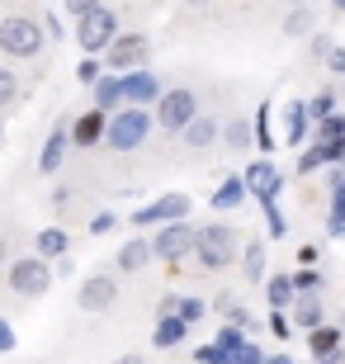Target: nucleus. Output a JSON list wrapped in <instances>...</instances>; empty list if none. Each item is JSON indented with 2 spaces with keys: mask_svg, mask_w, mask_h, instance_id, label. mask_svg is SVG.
I'll return each mask as SVG.
<instances>
[{
  "mask_svg": "<svg viewBox=\"0 0 345 364\" xmlns=\"http://www.w3.org/2000/svg\"><path fill=\"white\" fill-rule=\"evenodd\" d=\"M260 284H265L270 308H289V303H293V284H289V274H270V279H260Z\"/></svg>",
  "mask_w": 345,
  "mask_h": 364,
  "instance_id": "nucleus-27",
  "label": "nucleus"
},
{
  "mask_svg": "<svg viewBox=\"0 0 345 364\" xmlns=\"http://www.w3.org/2000/svg\"><path fill=\"white\" fill-rule=\"evenodd\" d=\"M67 147H71V133H67V123H57L53 133H48V142H43V151H38V176H57L62 161H67Z\"/></svg>",
  "mask_w": 345,
  "mask_h": 364,
  "instance_id": "nucleus-14",
  "label": "nucleus"
},
{
  "mask_svg": "<svg viewBox=\"0 0 345 364\" xmlns=\"http://www.w3.org/2000/svg\"><path fill=\"white\" fill-rule=\"evenodd\" d=\"M241 270H246V279H251V284L265 279V242H251L246 251H241Z\"/></svg>",
  "mask_w": 345,
  "mask_h": 364,
  "instance_id": "nucleus-26",
  "label": "nucleus"
},
{
  "mask_svg": "<svg viewBox=\"0 0 345 364\" xmlns=\"http://www.w3.org/2000/svg\"><path fill=\"white\" fill-rule=\"evenodd\" d=\"M189 5H208V0H189Z\"/></svg>",
  "mask_w": 345,
  "mask_h": 364,
  "instance_id": "nucleus-54",
  "label": "nucleus"
},
{
  "mask_svg": "<svg viewBox=\"0 0 345 364\" xmlns=\"http://www.w3.org/2000/svg\"><path fill=\"white\" fill-rule=\"evenodd\" d=\"M194 364H232V350H223L218 341H208V346L194 350Z\"/></svg>",
  "mask_w": 345,
  "mask_h": 364,
  "instance_id": "nucleus-36",
  "label": "nucleus"
},
{
  "mask_svg": "<svg viewBox=\"0 0 345 364\" xmlns=\"http://www.w3.org/2000/svg\"><path fill=\"white\" fill-rule=\"evenodd\" d=\"M322 62H327V71H331V76H345V48H336V43H331Z\"/></svg>",
  "mask_w": 345,
  "mask_h": 364,
  "instance_id": "nucleus-42",
  "label": "nucleus"
},
{
  "mask_svg": "<svg viewBox=\"0 0 345 364\" xmlns=\"http://www.w3.org/2000/svg\"><path fill=\"white\" fill-rule=\"evenodd\" d=\"M105 119H109L105 109L90 105V109H85V114H80V119L67 128V133H71V147H100V142H105Z\"/></svg>",
  "mask_w": 345,
  "mask_h": 364,
  "instance_id": "nucleus-13",
  "label": "nucleus"
},
{
  "mask_svg": "<svg viewBox=\"0 0 345 364\" xmlns=\"http://www.w3.org/2000/svg\"><path fill=\"white\" fill-rule=\"evenodd\" d=\"M175 312L194 326V322H203V312H208V308H203V298H180V294H175Z\"/></svg>",
  "mask_w": 345,
  "mask_h": 364,
  "instance_id": "nucleus-34",
  "label": "nucleus"
},
{
  "mask_svg": "<svg viewBox=\"0 0 345 364\" xmlns=\"http://www.w3.org/2000/svg\"><path fill=\"white\" fill-rule=\"evenodd\" d=\"M218 346H223V350H237L241 341H246V326H237V322H227V326H218Z\"/></svg>",
  "mask_w": 345,
  "mask_h": 364,
  "instance_id": "nucleus-37",
  "label": "nucleus"
},
{
  "mask_svg": "<svg viewBox=\"0 0 345 364\" xmlns=\"http://www.w3.org/2000/svg\"><path fill=\"white\" fill-rule=\"evenodd\" d=\"M114 33H119V14L105 10V5H95V10L76 14V43H80V53L100 57L109 43H114Z\"/></svg>",
  "mask_w": 345,
  "mask_h": 364,
  "instance_id": "nucleus-4",
  "label": "nucleus"
},
{
  "mask_svg": "<svg viewBox=\"0 0 345 364\" xmlns=\"http://www.w3.org/2000/svg\"><path fill=\"white\" fill-rule=\"evenodd\" d=\"M341 109V95L336 90H317V100H307V119L317 123V119H327V114H336Z\"/></svg>",
  "mask_w": 345,
  "mask_h": 364,
  "instance_id": "nucleus-30",
  "label": "nucleus"
},
{
  "mask_svg": "<svg viewBox=\"0 0 345 364\" xmlns=\"http://www.w3.org/2000/svg\"><path fill=\"white\" fill-rule=\"evenodd\" d=\"M317 364H345V355H341V346H336V350H327V355H317Z\"/></svg>",
  "mask_w": 345,
  "mask_h": 364,
  "instance_id": "nucleus-46",
  "label": "nucleus"
},
{
  "mask_svg": "<svg viewBox=\"0 0 345 364\" xmlns=\"http://www.w3.org/2000/svg\"><path fill=\"white\" fill-rule=\"evenodd\" d=\"M189 336V322L180 312H156V326H152V346L156 350H175V346H185Z\"/></svg>",
  "mask_w": 345,
  "mask_h": 364,
  "instance_id": "nucleus-15",
  "label": "nucleus"
},
{
  "mask_svg": "<svg viewBox=\"0 0 345 364\" xmlns=\"http://www.w3.org/2000/svg\"><path fill=\"white\" fill-rule=\"evenodd\" d=\"M194 114H199V95H194V90H185V85L161 90V100H156V123L166 128V133H180Z\"/></svg>",
  "mask_w": 345,
  "mask_h": 364,
  "instance_id": "nucleus-7",
  "label": "nucleus"
},
{
  "mask_svg": "<svg viewBox=\"0 0 345 364\" xmlns=\"http://www.w3.org/2000/svg\"><path fill=\"white\" fill-rule=\"evenodd\" d=\"M189 208H194V203H189V194L171 189V194H161V199H152L147 208L128 213V223H133V228H161V223H180V218H185Z\"/></svg>",
  "mask_w": 345,
  "mask_h": 364,
  "instance_id": "nucleus-8",
  "label": "nucleus"
},
{
  "mask_svg": "<svg viewBox=\"0 0 345 364\" xmlns=\"http://www.w3.org/2000/svg\"><path fill=\"white\" fill-rule=\"evenodd\" d=\"M5 260H10V242H5V237H0V265H5Z\"/></svg>",
  "mask_w": 345,
  "mask_h": 364,
  "instance_id": "nucleus-51",
  "label": "nucleus"
},
{
  "mask_svg": "<svg viewBox=\"0 0 345 364\" xmlns=\"http://www.w3.org/2000/svg\"><path fill=\"white\" fill-rule=\"evenodd\" d=\"M312 128H317V133L307 137V142H341V137H345V109H336V114L317 119Z\"/></svg>",
  "mask_w": 345,
  "mask_h": 364,
  "instance_id": "nucleus-24",
  "label": "nucleus"
},
{
  "mask_svg": "<svg viewBox=\"0 0 345 364\" xmlns=\"http://www.w3.org/2000/svg\"><path fill=\"white\" fill-rule=\"evenodd\" d=\"M10 289L19 298L48 294V289H53V265H48L43 256H19V260H10Z\"/></svg>",
  "mask_w": 345,
  "mask_h": 364,
  "instance_id": "nucleus-5",
  "label": "nucleus"
},
{
  "mask_svg": "<svg viewBox=\"0 0 345 364\" xmlns=\"http://www.w3.org/2000/svg\"><path fill=\"white\" fill-rule=\"evenodd\" d=\"M14 100H19V76H14L10 67H0V109L14 105Z\"/></svg>",
  "mask_w": 345,
  "mask_h": 364,
  "instance_id": "nucleus-38",
  "label": "nucleus"
},
{
  "mask_svg": "<svg viewBox=\"0 0 345 364\" xmlns=\"http://www.w3.org/2000/svg\"><path fill=\"white\" fill-rule=\"evenodd\" d=\"M336 346H341V326H312V331H307V350H312V360H317V355H327V350H336Z\"/></svg>",
  "mask_w": 345,
  "mask_h": 364,
  "instance_id": "nucleus-25",
  "label": "nucleus"
},
{
  "mask_svg": "<svg viewBox=\"0 0 345 364\" xmlns=\"http://www.w3.org/2000/svg\"><path fill=\"white\" fill-rule=\"evenodd\" d=\"M119 90H123V105H152L161 100V81L152 76V67H133V71H119Z\"/></svg>",
  "mask_w": 345,
  "mask_h": 364,
  "instance_id": "nucleus-11",
  "label": "nucleus"
},
{
  "mask_svg": "<svg viewBox=\"0 0 345 364\" xmlns=\"http://www.w3.org/2000/svg\"><path fill=\"white\" fill-rule=\"evenodd\" d=\"M67 251H71V237L62 228H43L33 237V256H43V260H62Z\"/></svg>",
  "mask_w": 345,
  "mask_h": 364,
  "instance_id": "nucleus-21",
  "label": "nucleus"
},
{
  "mask_svg": "<svg viewBox=\"0 0 345 364\" xmlns=\"http://www.w3.org/2000/svg\"><path fill=\"white\" fill-rule=\"evenodd\" d=\"M152 133V114L142 105H123L105 119V147L109 151H137Z\"/></svg>",
  "mask_w": 345,
  "mask_h": 364,
  "instance_id": "nucleus-2",
  "label": "nucleus"
},
{
  "mask_svg": "<svg viewBox=\"0 0 345 364\" xmlns=\"http://www.w3.org/2000/svg\"><path fill=\"white\" fill-rule=\"evenodd\" d=\"M189 251H194V228H189L185 218H180V223H161V232L152 237V260L175 265V260H185Z\"/></svg>",
  "mask_w": 345,
  "mask_h": 364,
  "instance_id": "nucleus-9",
  "label": "nucleus"
},
{
  "mask_svg": "<svg viewBox=\"0 0 345 364\" xmlns=\"http://www.w3.org/2000/svg\"><path fill=\"white\" fill-rule=\"evenodd\" d=\"M90 90H95V109H105V114H114V109L123 105V90H119V71H109V76H100V81H95Z\"/></svg>",
  "mask_w": 345,
  "mask_h": 364,
  "instance_id": "nucleus-23",
  "label": "nucleus"
},
{
  "mask_svg": "<svg viewBox=\"0 0 345 364\" xmlns=\"http://www.w3.org/2000/svg\"><path fill=\"white\" fill-rule=\"evenodd\" d=\"M241 185H246V194L260 199V203H270V199L284 194V176H279V166L270 161V156H260V161L246 166V171H241Z\"/></svg>",
  "mask_w": 345,
  "mask_h": 364,
  "instance_id": "nucleus-10",
  "label": "nucleus"
},
{
  "mask_svg": "<svg viewBox=\"0 0 345 364\" xmlns=\"http://www.w3.org/2000/svg\"><path fill=\"white\" fill-rule=\"evenodd\" d=\"M327 48H331V38H327V33H317V38H312V53L327 57Z\"/></svg>",
  "mask_w": 345,
  "mask_h": 364,
  "instance_id": "nucleus-48",
  "label": "nucleus"
},
{
  "mask_svg": "<svg viewBox=\"0 0 345 364\" xmlns=\"http://www.w3.org/2000/svg\"><path fill=\"white\" fill-rule=\"evenodd\" d=\"M322 151H317V142H303V151H298V176H312V171H322Z\"/></svg>",
  "mask_w": 345,
  "mask_h": 364,
  "instance_id": "nucleus-35",
  "label": "nucleus"
},
{
  "mask_svg": "<svg viewBox=\"0 0 345 364\" xmlns=\"http://www.w3.org/2000/svg\"><path fill=\"white\" fill-rule=\"evenodd\" d=\"M14 346H19V336H14V326L0 317V355H14Z\"/></svg>",
  "mask_w": 345,
  "mask_h": 364,
  "instance_id": "nucleus-43",
  "label": "nucleus"
},
{
  "mask_svg": "<svg viewBox=\"0 0 345 364\" xmlns=\"http://www.w3.org/2000/svg\"><path fill=\"white\" fill-rule=\"evenodd\" d=\"M180 137H185V147H194V151L213 147V142H218V119H208V114H194V119L180 128Z\"/></svg>",
  "mask_w": 345,
  "mask_h": 364,
  "instance_id": "nucleus-18",
  "label": "nucleus"
},
{
  "mask_svg": "<svg viewBox=\"0 0 345 364\" xmlns=\"http://www.w3.org/2000/svg\"><path fill=\"white\" fill-rule=\"evenodd\" d=\"M284 33L289 38H307L312 33V5H293V14L284 19Z\"/></svg>",
  "mask_w": 345,
  "mask_h": 364,
  "instance_id": "nucleus-28",
  "label": "nucleus"
},
{
  "mask_svg": "<svg viewBox=\"0 0 345 364\" xmlns=\"http://www.w3.org/2000/svg\"><path fill=\"white\" fill-rule=\"evenodd\" d=\"M0 137H5V123H0Z\"/></svg>",
  "mask_w": 345,
  "mask_h": 364,
  "instance_id": "nucleus-55",
  "label": "nucleus"
},
{
  "mask_svg": "<svg viewBox=\"0 0 345 364\" xmlns=\"http://www.w3.org/2000/svg\"><path fill=\"white\" fill-rule=\"evenodd\" d=\"M260 360H265V350H260V346H255L251 336H246V341L237 346V350H232V364H260Z\"/></svg>",
  "mask_w": 345,
  "mask_h": 364,
  "instance_id": "nucleus-39",
  "label": "nucleus"
},
{
  "mask_svg": "<svg viewBox=\"0 0 345 364\" xmlns=\"http://www.w3.org/2000/svg\"><path fill=\"white\" fill-rule=\"evenodd\" d=\"M114 298H119V279L114 274H90L80 284L76 303H80V312H105V308H114Z\"/></svg>",
  "mask_w": 345,
  "mask_h": 364,
  "instance_id": "nucleus-12",
  "label": "nucleus"
},
{
  "mask_svg": "<svg viewBox=\"0 0 345 364\" xmlns=\"http://www.w3.org/2000/svg\"><path fill=\"white\" fill-rule=\"evenodd\" d=\"M43 43H48L43 19H28V14H5V19H0V53L5 57L28 62V57L43 53Z\"/></svg>",
  "mask_w": 345,
  "mask_h": 364,
  "instance_id": "nucleus-3",
  "label": "nucleus"
},
{
  "mask_svg": "<svg viewBox=\"0 0 345 364\" xmlns=\"http://www.w3.org/2000/svg\"><path fill=\"white\" fill-rule=\"evenodd\" d=\"M152 62V38L147 33H114V43L105 48V67L109 71H133V67H147Z\"/></svg>",
  "mask_w": 345,
  "mask_h": 364,
  "instance_id": "nucleus-6",
  "label": "nucleus"
},
{
  "mask_svg": "<svg viewBox=\"0 0 345 364\" xmlns=\"http://www.w3.org/2000/svg\"><path fill=\"white\" fill-rule=\"evenodd\" d=\"M331 194H345V161H336V176H331Z\"/></svg>",
  "mask_w": 345,
  "mask_h": 364,
  "instance_id": "nucleus-45",
  "label": "nucleus"
},
{
  "mask_svg": "<svg viewBox=\"0 0 345 364\" xmlns=\"http://www.w3.org/2000/svg\"><path fill=\"white\" fill-rule=\"evenodd\" d=\"M265 331H270L275 341H289V336H293V322H289V312H284V308H270V317H265Z\"/></svg>",
  "mask_w": 345,
  "mask_h": 364,
  "instance_id": "nucleus-33",
  "label": "nucleus"
},
{
  "mask_svg": "<svg viewBox=\"0 0 345 364\" xmlns=\"http://www.w3.org/2000/svg\"><path fill=\"white\" fill-rule=\"evenodd\" d=\"M218 133H223V142H227L232 151H241L246 142H251V123H246V119H232L227 128H218Z\"/></svg>",
  "mask_w": 345,
  "mask_h": 364,
  "instance_id": "nucleus-31",
  "label": "nucleus"
},
{
  "mask_svg": "<svg viewBox=\"0 0 345 364\" xmlns=\"http://www.w3.org/2000/svg\"><path fill=\"white\" fill-rule=\"evenodd\" d=\"M260 208H265V232H270V242H284V237H289V218L279 213V199L260 203Z\"/></svg>",
  "mask_w": 345,
  "mask_h": 364,
  "instance_id": "nucleus-29",
  "label": "nucleus"
},
{
  "mask_svg": "<svg viewBox=\"0 0 345 364\" xmlns=\"http://www.w3.org/2000/svg\"><path fill=\"white\" fill-rule=\"evenodd\" d=\"M114 228H119V218H114V213H95L90 218V237H109Z\"/></svg>",
  "mask_w": 345,
  "mask_h": 364,
  "instance_id": "nucleus-41",
  "label": "nucleus"
},
{
  "mask_svg": "<svg viewBox=\"0 0 345 364\" xmlns=\"http://www.w3.org/2000/svg\"><path fill=\"white\" fill-rule=\"evenodd\" d=\"M67 5V14L76 19V14H85V10H95V5H105V0H62Z\"/></svg>",
  "mask_w": 345,
  "mask_h": 364,
  "instance_id": "nucleus-44",
  "label": "nucleus"
},
{
  "mask_svg": "<svg viewBox=\"0 0 345 364\" xmlns=\"http://www.w3.org/2000/svg\"><path fill=\"white\" fill-rule=\"evenodd\" d=\"M289 284H293V294H317V289H322V270L303 265V270H293V274H289Z\"/></svg>",
  "mask_w": 345,
  "mask_h": 364,
  "instance_id": "nucleus-32",
  "label": "nucleus"
},
{
  "mask_svg": "<svg viewBox=\"0 0 345 364\" xmlns=\"http://www.w3.org/2000/svg\"><path fill=\"white\" fill-rule=\"evenodd\" d=\"M298 260H303V265H312V260H317V246H312V242L298 246Z\"/></svg>",
  "mask_w": 345,
  "mask_h": 364,
  "instance_id": "nucleus-47",
  "label": "nucleus"
},
{
  "mask_svg": "<svg viewBox=\"0 0 345 364\" xmlns=\"http://www.w3.org/2000/svg\"><path fill=\"white\" fill-rule=\"evenodd\" d=\"M270 114H275V109H270V100H260V105H255V123H251V142L260 147V156H270V151L279 147V137H275V123H270Z\"/></svg>",
  "mask_w": 345,
  "mask_h": 364,
  "instance_id": "nucleus-19",
  "label": "nucleus"
},
{
  "mask_svg": "<svg viewBox=\"0 0 345 364\" xmlns=\"http://www.w3.org/2000/svg\"><path fill=\"white\" fill-rule=\"evenodd\" d=\"M307 137H312L307 105H303V100H289V105H284V142H289V147H303Z\"/></svg>",
  "mask_w": 345,
  "mask_h": 364,
  "instance_id": "nucleus-16",
  "label": "nucleus"
},
{
  "mask_svg": "<svg viewBox=\"0 0 345 364\" xmlns=\"http://www.w3.org/2000/svg\"><path fill=\"white\" fill-rule=\"evenodd\" d=\"M241 251V232L227 228V223H203V228H194V256H199V265L208 274L227 270L232 260H237Z\"/></svg>",
  "mask_w": 345,
  "mask_h": 364,
  "instance_id": "nucleus-1",
  "label": "nucleus"
},
{
  "mask_svg": "<svg viewBox=\"0 0 345 364\" xmlns=\"http://www.w3.org/2000/svg\"><path fill=\"white\" fill-rule=\"evenodd\" d=\"M100 76H105V62H95V57L85 53V62H80V67H76V81H80V85H95V81H100Z\"/></svg>",
  "mask_w": 345,
  "mask_h": 364,
  "instance_id": "nucleus-40",
  "label": "nucleus"
},
{
  "mask_svg": "<svg viewBox=\"0 0 345 364\" xmlns=\"http://www.w3.org/2000/svg\"><path fill=\"white\" fill-rule=\"evenodd\" d=\"M331 10H336V14H345V0H331Z\"/></svg>",
  "mask_w": 345,
  "mask_h": 364,
  "instance_id": "nucleus-52",
  "label": "nucleus"
},
{
  "mask_svg": "<svg viewBox=\"0 0 345 364\" xmlns=\"http://www.w3.org/2000/svg\"><path fill=\"white\" fill-rule=\"evenodd\" d=\"M289 308H293L289 322H293V326H303V331H312V326L322 322V298H317V294H293Z\"/></svg>",
  "mask_w": 345,
  "mask_h": 364,
  "instance_id": "nucleus-22",
  "label": "nucleus"
},
{
  "mask_svg": "<svg viewBox=\"0 0 345 364\" xmlns=\"http://www.w3.org/2000/svg\"><path fill=\"white\" fill-rule=\"evenodd\" d=\"M289 5H317V0H289Z\"/></svg>",
  "mask_w": 345,
  "mask_h": 364,
  "instance_id": "nucleus-53",
  "label": "nucleus"
},
{
  "mask_svg": "<svg viewBox=\"0 0 345 364\" xmlns=\"http://www.w3.org/2000/svg\"><path fill=\"white\" fill-rule=\"evenodd\" d=\"M114 364H142V355H119Z\"/></svg>",
  "mask_w": 345,
  "mask_h": 364,
  "instance_id": "nucleus-50",
  "label": "nucleus"
},
{
  "mask_svg": "<svg viewBox=\"0 0 345 364\" xmlns=\"http://www.w3.org/2000/svg\"><path fill=\"white\" fill-rule=\"evenodd\" d=\"M251 199V194H246V185H241V176H223V185L213 189V208H218V213H232V208H241V203Z\"/></svg>",
  "mask_w": 345,
  "mask_h": 364,
  "instance_id": "nucleus-20",
  "label": "nucleus"
},
{
  "mask_svg": "<svg viewBox=\"0 0 345 364\" xmlns=\"http://www.w3.org/2000/svg\"><path fill=\"white\" fill-rule=\"evenodd\" d=\"M260 364H293V360H289V355H284V350H279V355H265V360H260Z\"/></svg>",
  "mask_w": 345,
  "mask_h": 364,
  "instance_id": "nucleus-49",
  "label": "nucleus"
},
{
  "mask_svg": "<svg viewBox=\"0 0 345 364\" xmlns=\"http://www.w3.org/2000/svg\"><path fill=\"white\" fill-rule=\"evenodd\" d=\"M114 265H119L123 274H137L152 265V242H142V237H128V242L119 246V256H114Z\"/></svg>",
  "mask_w": 345,
  "mask_h": 364,
  "instance_id": "nucleus-17",
  "label": "nucleus"
}]
</instances>
